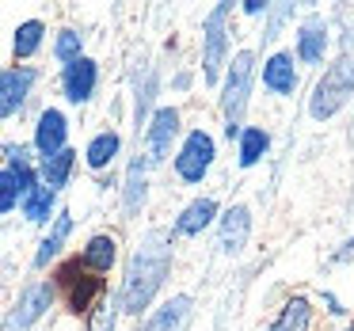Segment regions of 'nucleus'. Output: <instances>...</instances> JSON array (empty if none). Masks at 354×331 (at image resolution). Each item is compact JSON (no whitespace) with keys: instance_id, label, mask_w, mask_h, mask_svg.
Returning a JSON list of instances; mask_svg holds the SVG:
<instances>
[{"instance_id":"nucleus-20","label":"nucleus","mask_w":354,"mask_h":331,"mask_svg":"<svg viewBox=\"0 0 354 331\" xmlns=\"http://www.w3.org/2000/svg\"><path fill=\"white\" fill-rule=\"evenodd\" d=\"M69 232H73V217H69V214H57V221H54V229H50V236L42 240L39 252H35V270L50 267V259H57V252L65 247Z\"/></svg>"},{"instance_id":"nucleus-19","label":"nucleus","mask_w":354,"mask_h":331,"mask_svg":"<svg viewBox=\"0 0 354 331\" xmlns=\"http://www.w3.org/2000/svg\"><path fill=\"white\" fill-rule=\"evenodd\" d=\"M73 164H77V153L73 149H62V153H54V156H46L42 160V187H50V191H62L65 183H69V176H73Z\"/></svg>"},{"instance_id":"nucleus-22","label":"nucleus","mask_w":354,"mask_h":331,"mask_svg":"<svg viewBox=\"0 0 354 331\" xmlns=\"http://www.w3.org/2000/svg\"><path fill=\"white\" fill-rule=\"evenodd\" d=\"M308 316H313L308 301H305V297H293L290 305L282 308V316H278V320L270 323L267 331H308Z\"/></svg>"},{"instance_id":"nucleus-16","label":"nucleus","mask_w":354,"mask_h":331,"mask_svg":"<svg viewBox=\"0 0 354 331\" xmlns=\"http://www.w3.org/2000/svg\"><path fill=\"white\" fill-rule=\"evenodd\" d=\"M214 217H217V202H214V198L191 202V206L179 214V221H176V236H198V232L206 229Z\"/></svg>"},{"instance_id":"nucleus-32","label":"nucleus","mask_w":354,"mask_h":331,"mask_svg":"<svg viewBox=\"0 0 354 331\" xmlns=\"http://www.w3.org/2000/svg\"><path fill=\"white\" fill-rule=\"evenodd\" d=\"M351 255H354V240H346L343 252H339V259H351Z\"/></svg>"},{"instance_id":"nucleus-12","label":"nucleus","mask_w":354,"mask_h":331,"mask_svg":"<svg viewBox=\"0 0 354 331\" xmlns=\"http://www.w3.org/2000/svg\"><path fill=\"white\" fill-rule=\"evenodd\" d=\"M248 232H252V214H248V206H229V209H225V217H221V236H217L221 252L225 255L244 252Z\"/></svg>"},{"instance_id":"nucleus-15","label":"nucleus","mask_w":354,"mask_h":331,"mask_svg":"<svg viewBox=\"0 0 354 331\" xmlns=\"http://www.w3.org/2000/svg\"><path fill=\"white\" fill-rule=\"evenodd\" d=\"M115 255H118L115 236H92L84 247V255H80V267L92 270V274H107V270L115 267Z\"/></svg>"},{"instance_id":"nucleus-18","label":"nucleus","mask_w":354,"mask_h":331,"mask_svg":"<svg viewBox=\"0 0 354 331\" xmlns=\"http://www.w3.org/2000/svg\"><path fill=\"white\" fill-rule=\"evenodd\" d=\"M145 171H149V164H145V156H141V149H138V156L130 160V171H126V217H133L141 206H145V187H149Z\"/></svg>"},{"instance_id":"nucleus-17","label":"nucleus","mask_w":354,"mask_h":331,"mask_svg":"<svg viewBox=\"0 0 354 331\" xmlns=\"http://www.w3.org/2000/svg\"><path fill=\"white\" fill-rule=\"evenodd\" d=\"M187 316H191V297H187V293H179V297H171L156 316H149V323L141 331H179Z\"/></svg>"},{"instance_id":"nucleus-27","label":"nucleus","mask_w":354,"mask_h":331,"mask_svg":"<svg viewBox=\"0 0 354 331\" xmlns=\"http://www.w3.org/2000/svg\"><path fill=\"white\" fill-rule=\"evenodd\" d=\"M80 46H84V42H80V35L65 27V31L57 35V42H54L57 62H62V65H69V62H77V57H84V54H80Z\"/></svg>"},{"instance_id":"nucleus-8","label":"nucleus","mask_w":354,"mask_h":331,"mask_svg":"<svg viewBox=\"0 0 354 331\" xmlns=\"http://www.w3.org/2000/svg\"><path fill=\"white\" fill-rule=\"evenodd\" d=\"M35 84H39V69L35 65H8L0 73V118L19 115Z\"/></svg>"},{"instance_id":"nucleus-25","label":"nucleus","mask_w":354,"mask_h":331,"mask_svg":"<svg viewBox=\"0 0 354 331\" xmlns=\"http://www.w3.org/2000/svg\"><path fill=\"white\" fill-rule=\"evenodd\" d=\"M267 145H270V138L263 130H244L240 133V164H244V168H252V164H259V156L267 153Z\"/></svg>"},{"instance_id":"nucleus-23","label":"nucleus","mask_w":354,"mask_h":331,"mask_svg":"<svg viewBox=\"0 0 354 331\" xmlns=\"http://www.w3.org/2000/svg\"><path fill=\"white\" fill-rule=\"evenodd\" d=\"M42 35H46V27H42V19H27V23H19L16 31V42H12V50H16V57L24 62V57H35L42 46Z\"/></svg>"},{"instance_id":"nucleus-5","label":"nucleus","mask_w":354,"mask_h":331,"mask_svg":"<svg viewBox=\"0 0 354 331\" xmlns=\"http://www.w3.org/2000/svg\"><path fill=\"white\" fill-rule=\"evenodd\" d=\"M54 282H31L24 293H19L16 308L4 316V331H27L46 316V308L54 305Z\"/></svg>"},{"instance_id":"nucleus-26","label":"nucleus","mask_w":354,"mask_h":331,"mask_svg":"<svg viewBox=\"0 0 354 331\" xmlns=\"http://www.w3.org/2000/svg\"><path fill=\"white\" fill-rule=\"evenodd\" d=\"M19 198H24V191H19V179L12 176L8 168L0 171V214H12V209L19 206Z\"/></svg>"},{"instance_id":"nucleus-10","label":"nucleus","mask_w":354,"mask_h":331,"mask_svg":"<svg viewBox=\"0 0 354 331\" xmlns=\"http://www.w3.org/2000/svg\"><path fill=\"white\" fill-rule=\"evenodd\" d=\"M100 84V65L92 57H77L62 69V88H65V100L69 103H88Z\"/></svg>"},{"instance_id":"nucleus-31","label":"nucleus","mask_w":354,"mask_h":331,"mask_svg":"<svg viewBox=\"0 0 354 331\" xmlns=\"http://www.w3.org/2000/svg\"><path fill=\"white\" fill-rule=\"evenodd\" d=\"M244 12H248V16H259V12H267V4H263V0H248Z\"/></svg>"},{"instance_id":"nucleus-13","label":"nucleus","mask_w":354,"mask_h":331,"mask_svg":"<svg viewBox=\"0 0 354 331\" xmlns=\"http://www.w3.org/2000/svg\"><path fill=\"white\" fill-rule=\"evenodd\" d=\"M263 84L274 95H293L297 92V69H293V54H274L263 65Z\"/></svg>"},{"instance_id":"nucleus-28","label":"nucleus","mask_w":354,"mask_h":331,"mask_svg":"<svg viewBox=\"0 0 354 331\" xmlns=\"http://www.w3.org/2000/svg\"><path fill=\"white\" fill-rule=\"evenodd\" d=\"M153 95H156V73H149L145 88H138V130H141V122L149 118V103H153Z\"/></svg>"},{"instance_id":"nucleus-29","label":"nucleus","mask_w":354,"mask_h":331,"mask_svg":"<svg viewBox=\"0 0 354 331\" xmlns=\"http://www.w3.org/2000/svg\"><path fill=\"white\" fill-rule=\"evenodd\" d=\"M115 316H118V305H100V316H95L92 331H111L115 328Z\"/></svg>"},{"instance_id":"nucleus-24","label":"nucleus","mask_w":354,"mask_h":331,"mask_svg":"<svg viewBox=\"0 0 354 331\" xmlns=\"http://www.w3.org/2000/svg\"><path fill=\"white\" fill-rule=\"evenodd\" d=\"M118 149H122V138H118L115 130L100 133V138H92V145H88V164H92L95 171L107 168V164L118 156Z\"/></svg>"},{"instance_id":"nucleus-2","label":"nucleus","mask_w":354,"mask_h":331,"mask_svg":"<svg viewBox=\"0 0 354 331\" xmlns=\"http://www.w3.org/2000/svg\"><path fill=\"white\" fill-rule=\"evenodd\" d=\"M252 77H255V54L252 50H240L229 65V77H225V95H221V111H225V133L240 138L244 133V111H248V95H252Z\"/></svg>"},{"instance_id":"nucleus-21","label":"nucleus","mask_w":354,"mask_h":331,"mask_svg":"<svg viewBox=\"0 0 354 331\" xmlns=\"http://www.w3.org/2000/svg\"><path fill=\"white\" fill-rule=\"evenodd\" d=\"M24 217L31 225H42V221H50V214H54V191L50 187H42V183H35L31 191L24 194Z\"/></svg>"},{"instance_id":"nucleus-30","label":"nucleus","mask_w":354,"mask_h":331,"mask_svg":"<svg viewBox=\"0 0 354 331\" xmlns=\"http://www.w3.org/2000/svg\"><path fill=\"white\" fill-rule=\"evenodd\" d=\"M4 160H8V168H24V164H31V156L24 145H4Z\"/></svg>"},{"instance_id":"nucleus-1","label":"nucleus","mask_w":354,"mask_h":331,"mask_svg":"<svg viewBox=\"0 0 354 331\" xmlns=\"http://www.w3.org/2000/svg\"><path fill=\"white\" fill-rule=\"evenodd\" d=\"M168 270H171V236L164 229L145 232V240L138 244L130 267H126V282H122L118 308L141 316L149 305H153V297H156V290L164 285Z\"/></svg>"},{"instance_id":"nucleus-11","label":"nucleus","mask_w":354,"mask_h":331,"mask_svg":"<svg viewBox=\"0 0 354 331\" xmlns=\"http://www.w3.org/2000/svg\"><path fill=\"white\" fill-rule=\"evenodd\" d=\"M65 138H69V122L57 107H46L39 115V126H35V149L42 153V160L65 149Z\"/></svg>"},{"instance_id":"nucleus-9","label":"nucleus","mask_w":354,"mask_h":331,"mask_svg":"<svg viewBox=\"0 0 354 331\" xmlns=\"http://www.w3.org/2000/svg\"><path fill=\"white\" fill-rule=\"evenodd\" d=\"M225 19H229V4H217L214 12L206 16V54H202V65H206V84H217L221 80V69H225Z\"/></svg>"},{"instance_id":"nucleus-3","label":"nucleus","mask_w":354,"mask_h":331,"mask_svg":"<svg viewBox=\"0 0 354 331\" xmlns=\"http://www.w3.org/2000/svg\"><path fill=\"white\" fill-rule=\"evenodd\" d=\"M54 290L65 293V305H69V312L88 316V312L95 308V301L103 297L107 282H103V274H92V270L80 267V259H69V263H62V267H57Z\"/></svg>"},{"instance_id":"nucleus-6","label":"nucleus","mask_w":354,"mask_h":331,"mask_svg":"<svg viewBox=\"0 0 354 331\" xmlns=\"http://www.w3.org/2000/svg\"><path fill=\"white\" fill-rule=\"evenodd\" d=\"M176 133H179V111L176 107H160L153 118H149L145 149H141V156H145L149 168H156V164H164L171 156V141H176Z\"/></svg>"},{"instance_id":"nucleus-14","label":"nucleus","mask_w":354,"mask_h":331,"mask_svg":"<svg viewBox=\"0 0 354 331\" xmlns=\"http://www.w3.org/2000/svg\"><path fill=\"white\" fill-rule=\"evenodd\" d=\"M324 50H328V23L324 19H308L297 35V57L305 65H320Z\"/></svg>"},{"instance_id":"nucleus-7","label":"nucleus","mask_w":354,"mask_h":331,"mask_svg":"<svg viewBox=\"0 0 354 331\" xmlns=\"http://www.w3.org/2000/svg\"><path fill=\"white\" fill-rule=\"evenodd\" d=\"M209 164H214V138H209L206 130H194L187 133L183 149H179L176 156V171L183 183H202L209 171Z\"/></svg>"},{"instance_id":"nucleus-4","label":"nucleus","mask_w":354,"mask_h":331,"mask_svg":"<svg viewBox=\"0 0 354 331\" xmlns=\"http://www.w3.org/2000/svg\"><path fill=\"white\" fill-rule=\"evenodd\" d=\"M354 95V57H339L335 65H328L313 92V103H308V115L313 118H331L346 100Z\"/></svg>"}]
</instances>
